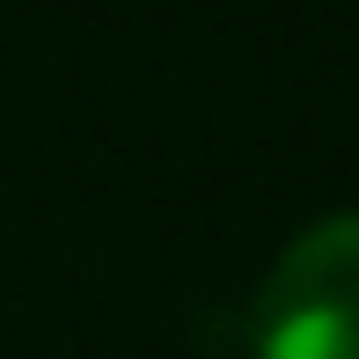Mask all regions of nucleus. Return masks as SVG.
Listing matches in <instances>:
<instances>
[{
	"label": "nucleus",
	"mask_w": 359,
	"mask_h": 359,
	"mask_svg": "<svg viewBox=\"0 0 359 359\" xmlns=\"http://www.w3.org/2000/svg\"><path fill=\"white\" fill-rule=\"evenodd\" d=\"M257 359H359V213H323L271 257L250 301Z\"/></svg>",
	"instance_id": "nucleus-1"
}]
</instances>
